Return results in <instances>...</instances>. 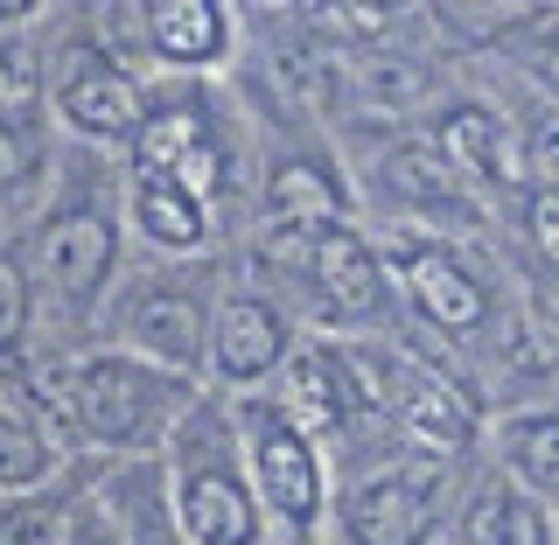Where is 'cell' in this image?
<instances>
[{"instance_id": "10", "label": "cell", "mask_w": 559, "mask_h": 545, "mask_svg": "<svg viewBox=\"0 0 559 545\" xmlns=\"http://www.w3.org/2000/svg\"><path fill=\"white\" fill-rule=\"evenodd\" d=\"M127 168L140 175H168V182H182L189 197H217L231 162H224V140H217V112H210V98L197 92H168L162 105H140L133 133H127Z\"/></svg>"}, {"instance_id": "7", "label": "cell", "mask_w": 559, "mask_h": 545, "mask_svg": "<svg viewBox=\"0 0 559 545\" xmlns=\"http://www.w3.org/2000/svg\"><path fill=\"white\" fill-rule=\"evenodd\" d=\"M43 105L63 119V133L112 147V140L133 133L147 92H140V78L112 57V43H98V35H70V43L57 49V63H43Z\"/></svg>"}, {"instance_id": "13", "label": "cell", "mask_w": 559, "mask_h": 545, "mask_svg": "<svg viewBox=\"0 0 559 545\" xmlns=\"http://www.w3.org/2000/svg\"><path fill=\"white\" fill-rule=\"evenodd\" d=\"M133 43L168 78L224 70L238 49V8H224V0H147V8H133Z\"/></svg>"}, {"instance_id": "21", "label": "cell", "mask_w": 559, "mask_h": 545, "mask_svg": "<svg viewBox=\"0 0 559 545\" xmlns=\"http://www.w3.org/2000/svg\"><path fill=\"white\" fill-rule=\"evenodd\" d=\"M78 483H43L22 497H0V545H63V511Z\"/></svg>"}, {"instance_id": "9", "label": "cell", "mask_w": 559, "mask_h": 545, "mask_svg": "<svg viewBox=\"0 0 559 545\" xmlns=\"http://www.w3.org/2000/svg\"><path fill=\"white\" fill-rule=\"evenodd\" d=\"M294 349V322L287 308L273 301V294L245 287V294H224V301H210V329H203V392H266L273 371L287 364Z\"/></svg>"}, {"instance_id": "8", "label": "cell", "mask_w": 559, "mask_h": 545, "mask_svg": "<svg viewBox=\"0 0 559 545\" xmlns=\"http://www.w3.org/2000/svg\"><path fill=\"white\" fill-rule=\"evenodd\" d=\"M301 294L322 315V336H384V322H392V280H384L378 245L357 224H322L314 232Z\"/></svg>"}, {"instance_id": "17", "label": "cell", "mask_w": 559, "mask_h": 545, "mask_svg": "<svg viewBox=\"0 0 559 545\" xmlns=\"http://www.w3.org/2000/svg\"><path fill=\"white\" fill-rule=\"evenodd\" d=\"M454 545H552V503L524 497L503 476H483L454 511Z\"/></svg>"}, {"instance_id": "25", "label": "cell", "mask_w": 559, "mask_h": 545, "mask_svg": "<svg viewBox=\"0 0 559 545\" xmlns=\"http://www.w3.org/2000/svg\"><path fill=\"white\" fill-rule=\"evenodd\" d=\"M63 545H127V538H119V524L98 511V497H92V476H84L78 489H70V511H63Z\"/></svg>"}, {"instance_id": "14", "label": "cell", "mask_w": 559, "mask_h": 545, "mask_svg": "<svg viewBox=\"0 0 559 545\" xmlns=\"http://www.w3.org/2000/svg\"><path fill=\"white\" fill-rule=\"evenodd\" d=\"M259 210H266V224H349L357 189H349V175H343L336 154L294 147V154H280V162L266 168V182H259Z\"/></svg>"}, {"instance_id": "2", "label": "cell", "mask_w": 559, "mask_h": 545, "mask_svg": "<svg viewBox=\"0 0 559 545\" xmlns=\"http://www.w3.org/2000/svg\"><path fill=\"white\" fill-rule=\"evenodd\" d=\"M162 476H168V511H175V538L182 545H266L273 538L238 462L231 406L217 392H203L175 419V434L162 441Z\"/></svg>"}, {"instance_id": "26", "label": "cell", "mask_w": 559, "mask_h": 545, "mask_svg": "<svg viewBox=\"0 0 559 545\" xmlns=\"http://www.w3.org/2000/svg\"><path fill=\"white\" fill-rule=\"evenodd\" d=\"M28 147H35V140H28V133H14L8 119H0V189H14V182H22V175L35 168V154H28Z\"/></svg>"}, {"instance_id": "12", "label": "cell", "mask_w": 559, "mask_h": 545, "mask_svg": "<svg viewBox=\"0 0 559 545\" xmlns=\"http://www.w3.org/2000/svg\"><path fill=\"white\" fill-rule=\"evenodd\" d=\"M427 154L454 175V189H518V133H511V119L497 112V105H483V98H448L441 112H433V127H427Z\"/></svg>"}, {"instance_id": "16", "label": "cell", "mask_w": 559, "mask_h": 545, "mask_svg": "<svg viewBox=\"0 0 559 545\" xmlns=\"http://www.w3.org/2000/svg\"><path fill=\"white\" fill-rule=\"evenodd\" d=\"M98 511L119 524L127 545H182L175 538V511H168V476L162 454H119L105 476H92Z\"/></svg>"}, {"instance_id": "11", "label": "cell", "mask_w": 559, "mask_h": 545, "mask_svg": "<svg viewBox=\"0 0 559 545\" xmlns=\"http://www.w3.org/2000/svg\"><path fill=\"white\" fill-rule=\"evenodd\" d=\"M203 329H210V294L189 280H133L119 294V343L162 371L203 378Z\"/></svg>"}, {"instance_id": "3", "label": "cell", "mask_w": 559, "mask_h": 545, "mask_svg": "<svg viewBox=\"0 0 559 545\" xmlns=\"http://www.w3.org/2000/svg\"><path fill=\"white\" fill-rule=\"evenodd\" d=\"M231 434H238V462H245V483H252V497H259L266 532H287V538L308 545L322 532V511H329L322 448L273 406V392H245L231 406Z\"/></svg>"}, {"instance_id": "19", "label": "cell", "mask_w": 559, "mask_h": 545, "mask_svg": "<svg viewBox=\"0 0 559 545\" xmlns=\"http://www.w3.org/2000/svg\"><path fill=\"white\" fill-rule=\"evenodd\" d=\"M497 476L518 483L524 497L552 503L559 489V413L552 406H518L497 419Z\"/></svg>"}, {"instance_id": "24", "label": "cell", "mask_w": 559, "mask_h": 545, "mask_svg": "<svg viewBox=\"0 0 559 545\" xmlns=\"http://www.w3.org/2000/svg\"><path fill=\"white\" fill-rule=\"evenodd\" d=\"M357 78H364V98H371L378 112H406V105L427 98V70L406 63V57H384V49L357 70Z\"/></svg>"}, {"instance_id": "4", "label": "cell", "mask_w": 559, "mask_h": 545, "mask_svg": "<svg viewBox=\"0 0 559 545\" xmlns=\"http://www.w3.org/2000/svg\"><path fill=\"white\" fill-rule=\"evenodd\" d=\"M28 287L63 315H92L119 273V210L105 203V182H70L63 203H49L35 217L22 245Z\"/></svg>"}, {"instance_id": "23", "label": "cell", "mask_w": 559, "mask_h": 545, "mask_svg": "<svg viewBox=\"0 0 559 545\" xmlns=\"http://www.w3.org/2000/svg\"><path fill=\"white\" fill-rule=\"evenodd\" d=\"M35 336V287L22 266V245H0V364H22Z\"/></svg>"}, {"instance_id": "1", "label": "cell", "mask_w": 559, "mask_h": 545, "mask_svg": "<svg viewBox=\"0 0 559 545\" xmlns=\"http://www.w3.org/2000/svg\"><path fill=\"white\" fill-rule=\"evenodd\" d=\"M203 399V378L162 371V364L133 357V349H84V357H57V406L49 419H63L84 448L98 454H162L175 434V419Z\"/></svg>"}, {"instance_id": "6", "label": "cell", "mask_w": 559, "mask_h": 545, "mask_svg": "<svg viewBox=\"0 0 559 545\" xmlns=\"http://www.w3.org/2000/svg\"><path fill=\"white\" fill-rule=\"evenodd\" d=\"M378 259H384V280L399 287V301H406L433 336L468 343L497 322V287H489V273L454 238H399L392 252H378Z\"/></svg>"}, {"instance_id": "15", "label": "cell", "mask_w": 559, "mask_h": 545, "mask_svg": "<svg viewBox=\"0 0 559 545\" xmlns=\"http://www.w3.org/2000/svg\"><path fill=\"white\" fill-rule=\"evenodd\" d=\"M127 224H133V238L154 245L162 259H197L210 245V232H217V217H210L203 197H189L168 175H140V168H127Z\"/></svg>"}, {"instance_id": "20", "label": "cell", "mask_w": 559, "mask_h": 545, "mask_svg": "<svg viewBox=\"0 0 559 545\" xmlns=\"http://www.w3.org/2000/svg\"><path fill=\"white\" fill-rule=\"evenodd\" d=\"M49 476H57V441H49V427L0 392V497L43 489Z\"/></svg>"}, {"instance_id": "22", "label": "cell", "mask_w": 559, "mask_h": 545, "mask_svg": "<svg viewBox=\"0 0 559 545\" xmlns=\"http://www.w3.org/2000/svg\"><path fill=\"white\" fill-rule=\"evenodd\" d=\"M0 119L14 133L43 119V43L35 35H0Z\"/></svg>"}, {"instance_id": "18", "label": "cell", "mask_w": 559, "mask_h": 545, "mask_svg": "<svg viewBox=\"0 0 559 545\" xmlns=\"http://www.w3.org/2000/svg\"><path fill=\"white\" fill-rule=\"evenodd\" d=\"M371 189L384 203H399L406 217H419V224H454L462 217V189H454V175L427 154V140H399L392 154L371 168Z\"/></svg>"}, {"instance_id": "5", "label": "cell", "mask_w": 559, "mask_h": 545, "mask_svg": "<svg viewBox=\"0 0 559 545\" xmlns=\"http://www.w3.org/2000/svg\"><path fill=\"white\" fill-rule=\"evenodd\" d=\"M448 497V462L427 454H378L343 489H329V545H433Z\"/></svg>"}]
</instances>
